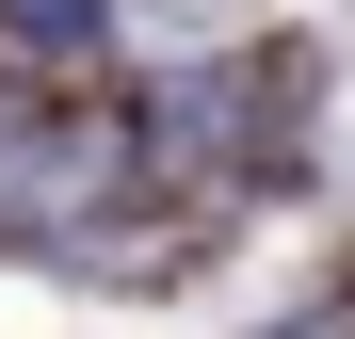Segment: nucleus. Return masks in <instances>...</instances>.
Returning <instances> with one entry per match:
<instances>
[{
  "label": "nucleus",
  "instance_id": "1",
  "mask_svg": "<svg viewBox=\"0 0 355 339\" xmlns=\"http://www.w3.org/2000/svg\"><path fill=\"white\" fill-rule=\"evenodd\" d=\"M97 17H113V0H0V49H65V65H81Z\"/></svg>",
  "mask_w": 355,
  "mask_h": 339
},
{
  "label": "nucleus",
  "instance_id": "2",
  "mask_svg": "<svg viewBox=\"0 0 355 339\" xmlns=\"http://www.w3.org/2000/svg\"><path fill=\"white\" fill-rule=\"evenodd\" d=\"M33 178H49V130H17V113H0V210H17Z\"/></svg>",
  "mask_w": 355,
  "mask_h": 339
}]
</instances>
